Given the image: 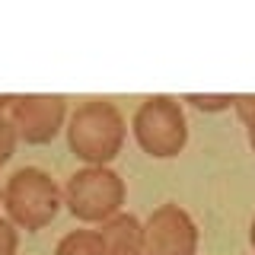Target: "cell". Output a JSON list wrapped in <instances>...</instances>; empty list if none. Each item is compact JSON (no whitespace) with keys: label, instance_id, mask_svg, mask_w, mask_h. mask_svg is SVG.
Wrapping results in <instances>:
<instances>
[{"label":"cell","instance_id":"5bb4252c","mask_svg":"<svg viewBox=\"0 0 255 255\" xmlns=\"http://www.w3.org/2000/svg\"><path fill=\"white\" fill-rule=\"evenodd\" d=\"M249 243H252V249H255V220H252V230H249Z\"/></svg>","mask_w":255,"mask_h":255},{"label":"cell","instance_id":"9c48e42d","mask_svg":"<svg viewBox=\"0 0 255 255\" xmlns=\"http://www.w3.org/2000/svg\"><path fill=\"white\" fill-rule=\"evenodd\" d=\"M188 106H195L198 112H227L236 106V96L233 93H217V96H204V93H188L185 96Z\"/></svg>","mask_w":255,"mask_h":255},{"label":"cell","instance_id":"8fae6325","mask_svg":"<svg viewBox=\"0 0 255 255\" xmlns=\"http://www.w3.org/2000/svg\"><path fill=\"white\" fill-rule=\"evenodd\" d=\"M16 140H19V134H16L10 115H0V166L10 163V156L16 150Z\"/></svg>","mask_w":255,"mask_h":255},{"label":"cell","instance_id":"4fadbf2b","mask_svg":"<svg viewBox=\"0 0 255 255\" xmlns=\"http://www.w3.org/2000/svg\"><path fill=\"white\" fill-rule=\"evenodd\" d=\"M10 106H13V96H0V115L10 112Z\"/></svg>","mask_w":255,"mask_h":255},{"label":"cell","instance_id":"5b68a950","mask_svg":"<svg viewBox=\"0 0 255 255\" xmlns=\"http://www.w3.org/2000/svg\"><path fill=\"white\" fill-rule=\"evenodd\" d=\"M198 223L185 207L166 201L143 220V255H195Z\"/></svg>","mask_w":255,"mask_h":255},{"label":"cell","instance_id":"7a4b0ae2","mask_svg":"<svg viewBox=\"0 0 255 255\" xmlns=\"http://www.w3.org/2000/svg\"><path fill=\"white\" fill-rule=\"evenodd\" d=\"M64 204V191L51 172L38 169V166H22L16 169L3 185V207L6 220L13 227H22L26 233H38L58 217Z\"/></svg>","mask_w":255,"mask_h":255},{"label":"cell","instance_id":"6da1fadb","mask_svg":"<svg viewBox=\"0 0 255 255\" xmlns=\"http://www.w3.org/2000/svg\"><path fill=\"white\" fill-rule=\"evenodd\" d=\"M125 115L109 99H86L67 118V147L86 166H109L125 147Z\"/></svg>","mask_w":255,"mask_h":255},{"label":"cell","instance_id":"277c9868","mask_svg":"<svg viewBox=\"0 0 255 255\" xmlns=\"http://www.w3.org/2000/svg\"><path fill=\"white\" fill-rule=\"evenodd\" d=\"M64 204L83 223H106L122 214L125 179L109 166H83L64 185Z\"/></svg>","mask_w":255,"mask_h":255},{"label":"cell","instance_id":"3957f363","mask_svg":"<svg viewBox=\"0 0 255 255\" xmlns=\"http://www.w3.org/2000/svg\"><path fill=\"white\" fill-rule=\"evenodd\" d=\"M134 140L153 159H172L188 143V122L182 102L172 96H150L143 99L131 118Z\"/></svg>","mask_w":255,"mask_h":255},{"label":"cell","instance_id":"30bf717a","mask_svg":"<svg viewBox=\"0 0 255 255\" xmlns=\"http://www.w3.org/2000/svg\"><path fill=\"white\" fill-rule=\"evenodd\" d=\"M236 115H239V122L246 125V134H249V147L255 150V93H243V96H236Z\"/></svg>","mask_w":255,"mask_h":255},{"label":"cell","instance_id":"7c38bea8","mask_svg":"<svg viewBox=\"0 0 255 255\" xmlns=\"http://www.w3.org/2000/svg\"><path fill=\"white\" fill-rule=\"evenodd\" d=\"M16 249H19V233L10 220L0 217V255H16Z\"/></svg>","mask_w":255,"mask_h":255},{"label":"cell","instance_id":"8992f818","mask_svg":"<svg viewBox=\"0 0 255 255\" xmlns=\"http://www.w3.org/2000/svg\"><path fill=\"white\" fill-rule=\"evenodd\" d=\"M10 122L26 143H48L58 137V131L67 122V99L58 93H29L13 96Z\"/></svg>","mask_w":255,"mask_h":255},{"label":"cell","instance_id":"52a82bcc","mask_svg":"<svg viewBox=\"0 0 255 255\" xmlns=\"http://www.w3.org/2000/svg\"><path fill=\"white\" fill-rule=\"evenodd\" d=\"M99 236L106 243V255H143V223L134 214H115L99 223Z\"/></svg>","mask_w":255,"mask_h":255},{"label":"cell","instance_id":"9a60e30c","mask_svg":"<svg viewBox=\"0 0 255 255\" xmlns=\"http://www.w3.org/2000/svg\"><path fill=\"white\" fill-rule=\"evenodd\" d=\"M0 204H3V188H0Z\"/></svg>","mask_w":255,"mask_h":255},{"label":"cell","instance_id":"ba28073f","mask_svg":"<svg viewBox=\"0 0 255 255\" xmlns=\"http://www.w3.org/2000/svg\"><path fill=\"white\" fill-rule=\"evenodd\" d=\"M54 255H106V243L99 230H70L67 236H61Z\"/></svg>","mask_w":255,"mask_h":255}]
</instances>
